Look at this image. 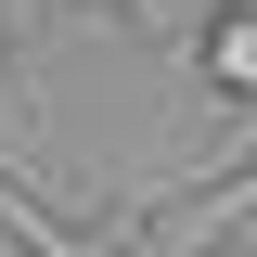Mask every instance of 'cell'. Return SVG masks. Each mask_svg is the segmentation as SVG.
I'll return each mask as SVG.
<instances>
[{
    "label": "cell",
    "instance_id": "6da1fadb",
    "mask_svg": "<svg viewBox=\"0 0 257 257\" xmlns=\"http://www.w3.org/2000/svg\"><path fill=\"white\" fill-rule=\"evenodd\" d=\"M193 77H206L219 103H244V116H257V0H219V13L193 26Z\"/></svg>",
    "mask_w": 257,
    "mask_h": 257
},
{
    "label": "cell",
    "instance_id": "7a4b0ae2",
    "mask_svg": "<svg viewBox=\"0 0 257 257\" xmlns=\"http://www.w3.org/2000/svg\"><path fill=\"white\" fill-rule=\"evenodd\" d=\"M64 13H90V26H142V39H193L219 0H64Z\"/></svg>",
    "mask_w": 257,
    "mask_h": 257
}]
</instances>
